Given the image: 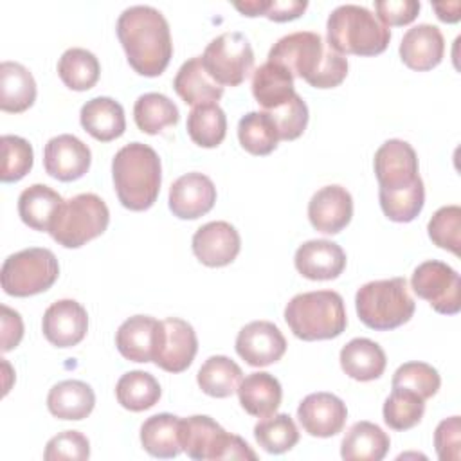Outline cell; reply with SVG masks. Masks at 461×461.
<instances>
[{
    "label": "cell",
    "mask_w": 461,
    "mask_h": 461,
    "mask_svg": "<svg viewBox=\"0 0 461 461\" xmlns=\"http://www.w3.org/2000/svg\"><path fill=\"white\" fill-rule=\"evenodd\" d=\"M88 330L86 310L74 299L52 303L41 319L45 339L56 348H72L79 344Z\"/></svg>",
    "instance_id": "17"
},
{
    "label": "cell",
    "mask_w": 461,
    "mask_h": 461,
    "mask_svg": "<svg viewBox=\"0 0 461 461\" xmlns=\"http://www.w3.org/2000/svg\"><path fill=\"white\" fill-rule=\"evenodd\" d=\"M268 61L285 67L313 88L339 86L348 76V59L313 31H297L279 38L268 52Z\"/></svg>",
    "instance_id": "2"
},
{
    "label": "cell",
    "mask_w": 461,
    "mask_h": 461,
    "mask_svg": "<svg viewBox=\"0 0 461 461\" xmlns=\"http://www.w3.org/2000/svg\"><path fill=\"white\" fill-rule=\"evenodd\" d=\"M268 115L276 122L279 140H294L301 137L308 124V106L299 94H295L285 104L268 110Z\"/></svg>",
    "instance_id": "46"
},
{
    "label": "cell",
    "mask_w": 461,
    "mask_h": 461,
    "mask_svg": "<svg viewBox=\"0 0 461 461\" xmlns=\"http://www.w3.org/2000/svg\"><path fill=\"white\" fill-rule=\"evenodd\" d=\"M110 221L106 203L94 193H81L63 200L56 211L49 234L65 249H79L101 236Z\"/></svg>",
    "instance_id": "7"
},
{
    "label": "cell",
    "mask_w": 461,
    "mask_h": 461,
    "mask_svg": "<svg viewBox=\"0 0 461 461\" xmlns=\"http://www.w3.org/2000/svg\"><path fill=\"white\" fill-rule=\"evenodd\" d=\"M157 322L158 321L149 315H133L126 319L115 333L119 353L131 362H153Z\"/></svg>",
    "instance_id": "31"
},
{
    "label": "cell",
    "mask_w": 461,
    "mask_h": 461,
    "mask_svg": "<svg viewBox=\"0 0 461 461\" xmlns=\"http://www.w3.org/2000/svg\"><path fill=\"white\" fill-rule=\"evenodd\" d=\"M434 447L441 461H459L461 456V421L459 416H450L434 430Z\"/></svg>",
    "instance_id": "48"
},
{
    "label": "cell",
    "mask_w": 461,
    "mask_h": 461,
    "mask_svg": "<svg viewBox=\"0 0 461 461\" xmlns=\"http://www.w3.org/2000/svg\"><path fill=\"white\" fill-rule=\"evenodd\" d=\"M286 351V339L270 321H252L236 337V353L252 367H265Z\"/></svg>",
    "instance_id": "14"
},
{
    "label": "cell",
    "mask_w": 461,
    "mask_h": 461,
    "mask_svg": "<svg viewBox=\"0 0 461 461\" xmlns=\"http://www.w3.org/2000/svg\"><path fill=\"white\" fill-rule=\"evenodd\" d=\"M423 412H425V400L403 387H393L382 409L385 425L394 430L412 429L421 421Z\"/></svg>",
    "instance_id": "41"
},
{
    "label": "cell",
    "mask_w": 461,
    "mask_h": 461,
    "mask_svg": "<svg viewBox=\"0 0 461 461\" xmlns=\"http://www.w3.org/2000/svg\"><path fill=\"white\" fill-rule=\"evenodd\" d=\"M297 272L312 281H330L346 268V254L330 240H310L299 245L294 258Z\"/></svg>",
    "instance_id": "21"
},
{
    "label": "cell",
    "mask_w": 461,
    "mask_h": 461,
    "mask_svg": "<svg viewBox=\"0 0 461 461\" xmlns=\"http://www.w3.org/2000/svg\"><path fill=\"white\" fill-rule=\"evenodd\" d=\"M434 11L438 13V18L447 23H454L461 18V4L459 2H441V4H432Z\"/></svg>",
    "instance_id": "53"
},
{
    "label": "cell",
    "mask_w": 461,
    "mask_h": 461,
    "mask_svg": "<svg viewBox=\"0 0 461 461\" xmlns=\"http://www.w3.org/2000/svg\"><path fill=\"white\" fill-rule=\"evenodd\" d=\"M306 7V0H270V7L265 16L272 22H288L299 18Z\"/></svg>",
    "instance_id": "51"
},
{
    "label": "cell",
    "mask_w": 461,
    "mask_h": 461,
    "mask_svg": "<svg viewBox=\"0 0 461 461\" xmlns=\"http://www.w3.org/2000/svg\"><path fill=\"white\" fill-rule=\"evenodd\" d=\"M2 351L7 353L16 348L23 337V322L18 312L2 304Z\"/></svg>",
    "instance_id": "50"
},
{
    "label": "cell",
    "mask_w": 461,
    "mask_h": 461,
    "mask_svg": "<svg viewBox=\"0 0 461 461\" xmlns=\"http://www.w3.org/2000/svg\"><path fill=\"white\" fill-rule=\"evenodd\" d=\"M112 178L117 198L126 209L146 211L155 203L160 191V158L151 146L130 142L115 153Z\"/></svg>",
    "instance_id": "3"
},
{
    "label": "cell",
    "mask_w": 461,
    "mask_h": 461,
    "mask_svg": "<svg viewBox=\"0 0 461 461\" xmlns=\"http://www.w3.org/2000/svg\"><path fill=\"white\" fill-rule=\"evenodd\" d=\"M59 276V265L52 250L31 247L11 254L0 270L2 288L13 297H29L49 290Z\"/></svg>",
    "instance_id": "9"
},
{
    "label": "cell",
    "mask_w": 461,
    "mask_h": 461,
    "mask_svg": "<svg viewBox=\"0 0 461 461\" xmlns=\"http://www.w3.org/2000/svg\"><path fill=\"white\" fill-rule=\"evenodd\" d=\"M61 203L63 198L58 191L45 184H32L18 196V214L31 229L49 232L50 221Z\"/></svg>",
    "instance_id": "33"
},
{
    "label": "cell",
    "mask_w": 461,
    "mask_h": 461,
    "mask_svg": "<svg viewBox=\"0 0 461 461\" xmlns=\"http://www.w3.org/2000/svg\"><path fill=\"white\" fill-rule=\"evenodd\" d=\"M79 121L85 131L101 142H110L121 137L126 130L124 110L112 97H94L81 106Z\"/></svg>",
    "instance_id": "23"
},
{
    "label": "cell",
    "mask_w": 461,
    "mask_h": 461,
    "mask_svg": "<svg viewBox=\"0 0 461 461\" xmlns=\"http://www.w3.org/2000/svg\"><path fill=\"white\" fill-rule=\"evenodd\" d=\"M445 40L441 31L432 23H418L411 27L400 43L402 61L418 72L438 67L443 59Z\"/></svg>",
    "instance_id": "22"
},
{
    "label": "cell",
    "mask_w": 461,
    "mask_h": 461,
    "mask_svg": "<svg viewBox=\"0 0 461 461\" xmlns=\"http://www.w3.org/2000/svg\"><path fill=\"white\" fill-rule=\"evenodd\" d=\"M133 119L140 131L157 135L167 126H175L180 119L176 104L164 94L148 92L139 95L133 106Z\"/></svg>",
    "instance_id": "35"
},
{
    "label": "cell",
    "mask_w": 461,
    "mask_h": 461,
    "mask_svg": "<svg viewBox=\"0 0 461 461\" xmlns=\"http://www.w3.org/2000/svg\"><path fill=\"white\" fill-rule=\"evenodd\" d=\"M140 443L153 457H176L182 452L180 418L169 412L149 416L140 427Z\"/></svg>",
    "instance_id": "32"
},
{
    "label": "cell",
    "mask_w": 461,
    "mask_h": 461,
    "mask_svg": "<svg viewBox=\"0 0 461 461\" xmlns=\"http://www.w3.org/2000/svg\"><path fill=\"white\" fill-rule=\"evenodd\" d=\"M43 457L47 461L76 459L83 461L90 457V443L85 434L79 430H63L49 439Z\"/></svg>",
    "instance_id": "47"
},
{
    "label": "cell",
    "mask_w": 461,
    "mask_h": 461,
    "mask_svg": "<svg viewBox=\"0 0 461 461\" xmlns=\"http://www.w3.org/2000/svg\"><path fill=\"white\" fill-rule=\"evenodd\" d=\"M241 378V367L225 355L209 357L196 375L200 389L212 398H227L236 393Z\"/></svg>",
    "instance_id": "34"
},
{
    "label": "cell",
    "mask_w": 461,
    "mask_h": 461,
    "mask_svg": "<svg viewBox=\"0 0 461 461\" xmlns=\"http://www.w3.org/2000/svg\"><path fill=\"white\" fill-rule=\"evenodd\" d=\"M294 76L281 65L265 61L252 74V95L265 110H274L295 95Z\"/></svg>",
    "instance_id": "26"
},
{
    "label": "cell",
    "mask_w": 461,
    "mask_h": 461,
    "mask_svg": "<svg viewBox=\"0 0 461 461\" xmlns=\"http://www.w3.org/2000/svg\"><path fill=\"white\" fill-rule=\"evenodd\" d=\"M285 321L297 339L308 342L335 339L348 326L344 301L333 290L294 295L285 308Z\"/></svg>",
    "instance_id": "5"
},
{
    "label": "cell",
    "mask_w": 461,
    "mask_h": 461,
    "mask_svg": "<svg viewBox=\"0 0 461 461\" xmlns=\"http://www.w3.org/2000/svg\"><path fill=\"white\" fill-rule=\"evenodd\" d=\"M187 133L191 140L202 148H216L227 133V115L218 103L193 106L187 115Z\"/></svg>",
    "instance_id": "38"
},
{
    "label": "cell",
    "mask_w": 461,
    "mask_h": 461,
    "mask_svg": "<svg viewBox=\"0 0 461 461\" xmlns=\"http://www.w3.org/2000/svg\"><path fill=\"white\" fill-rule=\"evenodd\" d=\"M99 72L101 65L95 54L81 47L67 49L58 61V74L70 90H90L97 83Z\"/></svg>",
    "instance_id": "37"
},
{
    "label": "cell",
    "mask_w": 461,
    "mask_h": 461,
    "mask_svg": "<svg viewBox=\"0 0 461 461\" xmlns=\"http://www.w3.org/2000/svg\"><path fill=\"white\" fill-rule=\"evenodd\" d=\"M414 294L438 312L454 315L461 310V281L459 274L447 263L429 259L418 265L411 277Z\"/></svg>",
    "instance_id": "11"
},
{
    "label": "cell",
    "mask_w": 461,
    "mask_h": 461,
    "mask_svg": "<svg viewBox=\"0 0 461 461\" xmlns=\"http://www.w3.org/2000/svg\"><path fill=\"white\" fill-rule=\"evenodd\" d=\"M241 249L238 230L227 221H209L193 234V254L205 267H225Z\"/></svg>",
    "instance_id": "19"
},
{
    "label": "cell",
    "mask_w": 461,
    "mask_h": 461,
    "mask_svg": "<svg viewBox=\"0 0 461 461\" xmlns=\"http://www.w3.org/2000/svg\"><path fill=\"white\" fill-rule=\"evenodd\" d=\"M421 4L416 0H378L375 2L376 18L385 25H407L411 23L418 13Z\"/></svg>",
    "instance_id": "49"
},
{
    "label": "cell",
    "mask_w": 461,
    "mask_h": 461,
    "mask_svg": "<svg viewBox=\"0 0 461 461\" xmlns=\"http://www.w3.org/2000/svg\"><path fill=\"white\" fill-rule=\"evenodd\" d=\"M173 88L180 99L191 106L216 103L223 95V86L205 72L200 56L182 63L175 76Z\"/></svg>",
    "instance_id": "27"
},
{
    "label": "cell",
    "mask_w": 461,
    "mask_h": 461,
    "mask_svg": "<svg viewBox=\"0 0 461 461\" xmlns=\"http://www.w3.org/2000/svg\"><path fill=\"white\" fill-rule=\"evenodd\" d=\"M328 45L339 54L376 56L391 40V31L367 7L344 4L335 7L326 22Z\"/></svg>",
    "instance_id": "4"
},
{
    "label": "cell",
    "mask_w": 461,
    "mask_h": 461,
    "mask_svg": "<svg viewBox=\"0 0 461 461\" xmlns=\"http://www.w3.org/2000/svg\"><path fill=\"white\" fill-rule=\"evenodd\" d=\"M36 101V81L29 68L16 61H2L0 65V108L4 112L20 113Z\"/></svg>",
    "instance_id": "29"
},
{
    "label": "cell",
    "mask_w": 461,
    "mask_h": 461,
    "mask_svg": "<svg viewBox=\"0 0 461 461\" xmlns=\"http://www.w3.org/2000/svg\"><path fill=\"white\" fill-rule=\"evenodd\" d=\"M238 139L250 155H268L277 148L279 133L268 112H249L238 122Z\"/></svg>",
    "instance_id": "39"
},
{
    "label": "cell",
    "mask_w": 461,
    "mask_h": 461,
    "mask_svg": "<svg viewBox=\"0 0 461 461\" xmlns=\"http://www.w3.org/2000/svg\"><path fill=\"white\" fill-rule=\"evenodd\" d=\"M94 389L81 380H63L56 384L47 396V407L58 420L79 421L94 411Z\"/></svg>",
    "instance_id": "28"
},
{
    "label": "cell",
    "mask_w": 461,
    "mask_h": 461,
    "mask_svg": "<svg viewBox=\"0 0 461 461\" xmlns=\"http://www.w3.org/2000/svg\"><path fill=\"white\" fill-rule=\"evenodd\" d=\"M380 207L384 214L391 221L407 223L412 221L423 209L425 203V187L423 180H416L411 187L398 189V191H382L378 189Z\"/></svg>",
    "instance_id": "42"
},
{
    "label": "cell",
    "mask_w": 461,
    "mask_h": 461,
    "mask_svg": "<svg viewBox=\"0 0 461 461\" xmlns=\"http://www.w3.org/2000/svg\"><path fill=\"white\" fill-rule=\"evenodd\" d=\"M355 306L358 319L376 331L394 330L409 322L416 308L405 277L378 279L362 285L355 295Z\"/></svg>",
    "instance_id": "6"
},
{
    "label": "cell",
    "mask_w": 461,
    "mask_h": 461,
    "mask_svg": "<svg viewBox=\"0 0 461 461\" xmlns=\"http://www.w3.org/2000/svg\"><path fill=\"white\" fill-rule=\"evenodd\" d=\"M297 420L310 436L331 438L342 432L348 409L346 403L331 393H312L299 403Z\"/></svg>",
    "instance_id": "16"
},
{
    "label": "cell",
    "mask_w": 461,
    "mask_h": 461,
    "mask_svg": "<svg viewBox=\"0 0 461 461\" xmlns=\"http://www.w3.org/2000/svg\"><path fill=\"white\" fill-rule=\"evenodd\" d=\"M236 393L241 407L250 416H258V418L274 414L279 409L281 398H283V389L279 380L265 371H256L241 378Z\"/></svg>",
    "instance_id": "25"
},
{
    "label": "cell",
    "mask_w": 461,
    "mask_h": 461,
    "mask_svg": "<svg viewBox=\"0 0 461 461\" xmlns=\"http://www.w3.org/2000/svg\"><path fill=\"white\" fill-rule=\"evenodd\" d=\"M389 436L371 421H357L340 443V456L346 461H380L389 452Z\"/></svg>",
    "instance_id": "30"
},
{
    "label": "cell",
    "mask_w": 461,
    "mask_h": 461,
    "mask_svg": "<svg viewBox=\"0 0 461 461\" xmlns=\"http://www.w3.org/2000/svg\"><path fill=\"white\" fill-rule=\"evenodd\" d=\"M391 385L409 389L418 396H421L423 400H429L438 393L441 385V378L430 364L405 362L394 371Z\"/></svg>",
    "instance_id": "43"
},
{
    "label": "cell",
    "mask_w": 461,
    "mask_h": 461,
    "mask_svg": "<svg viewBox=\"0 0 461 461\" xmlns=\"http://www.w3.org/2000/svg\"><path fill=\"white\" fill-rule=\"evenodd\" d=\"M92 162L90 148L70 133L52 137L43 149L45 171L61 182H72L81 178Z\"/></svg>",
    "instance_id": "15"
},
{
    "label": "cell",
    "mask_w": 461,
    "mask_h": 461,
    "mask_svg": "<svg viewBox=\"0 0 461 461\" xmlns=\"http://www.w3.org/2000/svg\"><path fill=\"white\" fill-rule=\"evenodd\" d=\"M200 58L205 72L221 86L241 85L254 67V50L247 36L236 31L211 40Z\"/></svg>",
    "instance_id": "10"
},
{
    "label": "cell",
    "mask_w": 461,
    "mask_h": 461,
    "mask_svg": "<svg viewBox=\"0 0 461 461\" xmlns=\"http://www.w3.org/2000/svg\"><path fill=\"white\" fill-rule=\"evenodd\" d=\"M353 216V198L342 185H324L308 202V218L315 230L339 234Z\"/></svg>",
    "instance_id": "20"
},
{
    "label": "cell",
    "mask_w": 461,
    "mask_h": 461,
    "mask_svg": "<svg viewBox=\"0 0 461 461\" xmlns=\"http://www.w3.org/2000/svg\"><path fill=\"white\" fill-rule=\"evenodd\" d=\"M198 351V339L193 326L178 317L157 322L153 340V362L167 373L185 371Z\"/></svg>",
    "instance_id": "12"
},
{
    "label": "cell",
    "mask_w": 461,
    "mask_h": 461,
    "mask_svg": "<svg viewBox=\"0 0 461 461\" xmlns=\"http://www.w3.org/2000/svg\"><path fill=\"white\" fill-rule=\"evenodd\" d=\"M234 7L245 14V16H265L268 7H270V0H247V2H234Z\"/></svg>",
    "instance_id": "52"
},
{
    "label": "cell",
    "mask_w": 461,
    "mask_h": 461,
    "mask_svg": "<svg viewBox=\"0 0 461 461\" xmlns=\"http://www.w3.org/2000/svg\"><path fill=\"white\" fill-rule=\"evenodd\" d=\"M375 175L382 191L411 187L418 175V157L414 148L400 139L385 140L375 153Z\"/></svg>",
    "instance_id": "13"
},
{
    "label": "cell",
    "mask_w": 461,
    "mask_h": 461,
    "mask_svg": "<svg viewBox=\"0 0 461 461\" xmlns=\"http://www.w3.org/2000/svg\"><path fill=\"white\" fill-rule=\"evenodd\" d=\"M2 182H18L32 167V146L18 135H2Z\"/></svg>",
    "instance_id": "45"
},
{
    "label": "cell",
    "mask_w": 461,
    "mask_h": 461,
    "mask_svg": "<svg viewBox=\"0 0 461 461\" xmlns=\"http://www.w3.org/2000/svg\"><path fill=\"white\" fill-rule=\"evenodd\" d=\"M216 202V187L203 173H185L169 187V209L180 220H196L207 214Z\"/></svg>",
    "instance_id": "18"
},
{
    "label": "cell",
    "mask_w": 461,
    "mask_h": 461,
    "mask_svg": "<svg viewBox=\"0 0 461 461\" xmlns=\"http://www.w3.org/2000/svg\"><path fill=\"white\" fill-rule=\"evenodd\" d=\"M340 367L342 371L358 382H371L384 375L385 371V353L371 339H353L340 349Z\"/></svg>",
    "instance_id": "24"
},
{
    "label": "cell",
    "mask_w": 461,
    "mask_h": 461,
    "mask_svg": "<svg viewBox=\"0 0 461 461\" xmlns=\"http://www.w3.org/2000/svg\"><path fill=\"white\" fill-rule=\"evenodd\" d=\"M117 36L131 68L146 77L160 76L173 56L169 23L151 5L126 7L117 18Z\"/></svg>",
    "instance_id": "1"
},
{
    "label": "cell",
    "mask_w": 461,
    "mask_h": 461,
    "mask_svg": "<svg viewBox=\"0 0 461 461\" xmlns=\"http://www.w3.org/2000/svg\"><path fill=\"white\" fill-rule=\"evenodd\" d=\"M180 445L191 459H258L240 436L229 434L211 416L180 418Z\"/></svg>",
    "instance_id": "8"
},
{
    "label": "cell",
    "mask_w": 461,
    "mask_h": 461,
    "mask_svg": "<svg viewBox=\"0 0 461 461\" xmlns=\"http://www.w3.org/2000/svg\"><path fill=\"white\" fill-rule=\"evenodd\" d=\"M429 238L439 249L450 250L452 254H459L461 245V207L459 205H445L439 207L429 225Z\"/></svg>",
    "instance_id": "44"
},
{
    "label": "cell",
    "mask_w": 461,
    "mask_h": 461,
    "mask_svg": "<svg viewBox=\"0 0 461 461\" xmlns=\"http://www.w3.org/2000/svg\"><path fill=\"white\" fill-rule=\"evenodd\" d=\"M160 394L162 391L157 378L139 369L124 373L115 385L117 402L131 412L151 409L160 400Z\"/></svg>",
    "instance_id": "36"
},
{
    "label": "cell",
    "mask_w": 461,
    "mask_h": 461,
    "mask_svg": "<svg viewBox=\"0 0 461 461\" xmlns=\"http://www.w3.org/2000/svg\"><path fill=\"white\" fill-rule=\"evenodd\" d=\"M254 438L258 445L268 454H283L292 450L299 441L295 421L281 412L270 414L254 425Z\"/></svg>",
    "instance_id": "40"
}]
</instances>
